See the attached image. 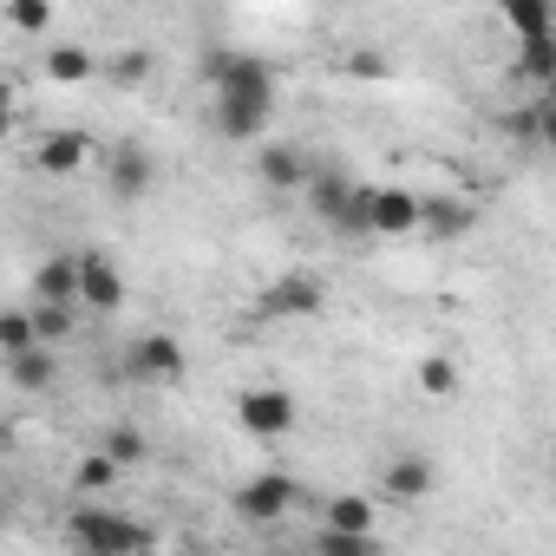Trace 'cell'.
Wrapping results in <instances>:
<instances>
[{"label":"cell","instance_id":"6da1fadb","mask_svg":"<svg viewBox=\"0 0 556 556\" xmlns=\"http://www.w3.org/2000/svg\"><path fill=\"white\" fill-rule=\"evenodd\" d=\"M66 536H73L86 556H131V549H151V543H157V530H144L138 517H118V510H105V504L73 510Z\"/></svg>","mask_w":556,"mask_h":556},{"label":"cell","instance_id":"7a4b0ae2","mask_svg":"<svg viewBox=\"0 0 556 556\" xmlns=\"http://www.w3.org/2000/svg\"><path fill=\"white\" fill-rule=\"evenodd\" d=\"M203 79L216 86V99H262V105H275V66H268L262 53L223 47V53L203 60Z\"/></svg>","mask_w":556,"mask_h":556},{"label":"cell","instance_id":"3957f363","mask_svg":"<svg viewBox=\"0 0 556 556\" xmlns=\"http://www.w3.org/2000/svg\"><path fill=\"white\" fill-rule=\"evenodd\" d=\"M361 236H387V242L419 236V190H406V184H367V197H361Z\"/></svg>","mask_w":556,"mask_h":556},{"label":"cell","instance_id":"277c9868","mask_svg":"<svg viewBox=\"0 0 556 556\" xmlns=\"http://www.w3.org/2000/svg\"><path fill=\"white\" fill-rule=\"evenodd\" d=\"M302 197H308V210H315L321 223H334L341 236H361V197H367V184H354V177H341V170H315V177L302 184Z\"/></svg>","mask_w":556,"mask_h":556},{"label":"cell","instance_id":"5b68a950","mask_svg":"<svg viewBox=\"0 0 556 556\" xmlns=\"http://www.w3.org/2000/svg\"><path fill=\"white\" fill-rule=\"evenodd\" d=\"M184 367H190V354L177 334H138L125 348V380H138V387H170V380H184Z\"/></svg>","mask_w":556,"mask_h":556},{"label":"cell","instance_id":"8992f818","mask_svg":"<svg viewBox=\"0 0 556 556\" xmlns=\"http://www.w3.org/2000/svg\"><path fill=\"white\" fill-rule=\"evenodd\" d=\"M295 393H282V387H249L242 400H236V426L249 432V439H289L295 432Z\"/></svg>","mask_w":556,"mask_h":556},{"label":"cell","instance_id":"52a82bcc","mask_svg":"<svg viewBox=\"0 0 556 556\" xmlns=\"http://www.w3.org/2000/svg\"><path fill=\"white\" fill-rule=\"evenodd\" d=\"M255 308L275 315V321H289V315H321V308H328V282H321L315 268H289V275H275V282L262 289Z\"/></svg>","mask_w":556,"mask_h":556},{"label":"cell","instance_id":"ba28073f","mask_svg":"<svg viewBox=\"0 0 556 556\" xmlns=\"http://www.w3.org/2000/svg\"><path fill=\"white\" fill-rule=\"evenodd\" d=\"M302 497H308L302 478H289V471H262V478H249V484L236 491V510H242L249 523H282Z\"/></svg>","mask_w":556,"mask_h":556},{"label":"cell","instance_id":"9c48e42d","mask_svg":"<svg viewBox=\"0 0 556 556\" xmlns=\"http://www.w3.org/2000/svg\"><path fill=\"white\" fill-rule=\"evenodd\" d=\"M151 184H157V157H151L138 138L112 144V157H105V190H112L118 203H138V197H151Z\"/></svg>","mask_w":556,"mask_h":556},{"label":"cell","instance_id":"30bf717a","mask_svg":"<svg viewBox=\"0 0 556 556\" xmlns=\"http://www.w3.org/2000/svg\"><path fill=\"white\" fill-rule=\"evenodd\" d=\"M79 308H92V315H118L125 308V268L112 255H99V249L79 255Z\"/></svg>","mask_w":556,"mask_h":556},{"label":"cell","instance_id":"8fae6325","mask_svg":"<svg viewBox=\"0 0 556 556\" xmlns=\"http://www.w3.org/2000/svg\"><path fill=\"white\" fill-rule=\"evenodd\" d=\"M86 164H92V138L79 125H60V131L34 138V170L40 177H79Z\"/></svg>","mask_w":556,"mask_h":556},{"label":"cell","instance_id":"7c38bea8","mask_svg":"<svg viewBox=\"0 0 556 556\" xmlns=\"http://www.w3.org/2000/svg\"><path fill=\"white\" fill-rule=\"evenodd\" d=\"M255 177H262V190L295 197V190L315 177V164H308V151H302V144H262V151H255Z\"/></svg>","mask_w":556,"mask_h":556},{"label":"cell","instance_id":"4fadbf2b","mask_svg":"<svg viewBox=\"0 0 556 556\" xmlns=\"http://www.w3.org/2000/svg\"><path fill=\"white\" fill-rule=\"evenodd\" d=\"M432 484H439L432 458H419V452H400V458L387 465V478H380V497H387V504H419V497H432Z\"/></svg>","mask_w":556,"mask_h":556},{"label":"cell","instance_id":"5bb4252c","mask_svg":"<svg viewBox=\"0 0 556 556\" xmlns=\"http://www.w3.org/2000/svg\"><path fill=\"white\" fill-rule=\"evenodd\" d=\"M0 361H8V387H14V393H47V387L60 380V361H53L47 341H34V348H21V354H0Z\"/></svg>","mask_w":556,"mask_h":556},{"label":"cell","instance_id":"9a60e30c","mask_svg":"<svg viewBox=\"0 0 556 556\" xmlns=\"http://www.w3.org/2000/svg\"><path fill=\"white\" fill-rule=\"evenodd\" d=\"M268 118H275V105H262V99H216V131L229 144H255L268 131Z\"/></svg>","mask_w":556,"mask_h":556},{"label":"cell","instance_id":"2e32d148","mask_svg":"<svg viewBox=\"0 0 556 556\" xmlns=\"http://www.w3.org/2000/svg\"><path fill=\"white\" fill-rule=\"evenodd\" d=\"M34 302H66L79 308V255H47L34 268Z\"/></svg>","mask_w":556,"mask_h":556},{"label":"cell","instance_id":"e0dca14e","mask_svg":"<svg viewBox=\"0 0 556 556\" xmlns=\"http://www.w3.org/2000/svg\"><path fill=\"white\" fill-rule=\"evenodd\" d=\"M504 138H517V144L543 151V144L556 138V105H549V92H536L523 112H504Z\"/></svg>","mask_w":556,"mask_h":556},{"label":"cell","instance_id":"ac0fdd59","mask_svg":"<svg viewBox=\"0 0 556 556\" xmlns=\"http://www.w3.org/2000/svg\"><path fill=\"white\" fill-rule=\"evenodd\" d=\"M465 229H471V203H458V197H419V236L452 242Z\"/></svg>","mask_w":556,"mask_h":556},{"label":"cell","instance_id":"d6986e66","mask_svg":"<svg viewBox=\"0 0 556 556\" xmlns=\"http://www.w3.org/2000/svg\"><path fill=\"white\" fill-rule=\"evenodd\" d=\"M497 14L510 21L517 40H543V34H556V8H549V0H497Z\"/></svg>","mask_w":556,"mask_h":556},{"label":"cell","instance_id":"ffe728a7","mask_svg":"<svg viewBox=\"0 0 556 556\" xmlns=\"http://www.w3.org/2000/svg\"><path fill=\"white\" fill-rule=\"evenodd\" d=\"M47 79L53 86H92L99 79V60L86 47H47Z\"/></svg>","mask_w":556,"mask_h":556},{"label":"cell","instance_id":"44dd1931","mask_svg":"<svg viewBox=\"0 0 556 556\" xmlns=\"http://www.w3.org/2000/svg\"><path fill=\"white\" fill-rule=\"evenodd\" d=\"M118 484V458L112 452H86L79 465H73V491L79 497H99V491H112Z\"/></svg>","mask_w":556,"mask_h":556},{"label":"cell","instance_id":"7402d4cb","mask_svg":"<svg viewBox=\"0 0 556 556\" xmlns=\"http://www.w3.org/2000/svg\"><path fill=\"white\" fill-rule=\"evenodd\" d=\"M419 393L426 400H458V361L452 354H426L419 361Z\"/></svg>","mask_w":556,"mask_h":556},{"label":"cell","instance_id":"603a6c76","mask_svg":"<svg viewBox=\"0 0 556 556\" xmlns=\"http://www.w3.org/2000/svg\"><path fill=\"white\" fill-rule=\"evenodd\" d=\"M27 315H34V341L53 348V341L73 334V315H79V308H66V302H27Z\"/></svg>","mask_w":556,"mask_h":556},{"label":"cell","instance_id":"cb8c5ba5","mask_svg":"<svg viewBox=\"0 0 556 556\" xmlns=\"http://www.w3.org/2000/svg\"><path fill=\"white\" fill-rule=\"evenodd\" d=\"M99 452H112V458H118V471H131V465H144V458H151V439H144L138 426H112V432L99 439Z\"/></svg>","mask_w":556,"mask_h":556},{"label":"cell","instance_id":"d4e9b609","mask_svg":"<svg viewBox=\"0 0 556 556\" xmlns=\"http://www.w3.org/2000/svg\"><path fill=\"white\" fill-rule=\"evenodd\" d=\"M99 79H112L118 92H138V86L151 79V53H138V47H131V53H118L112 66H99Z\"/></svg>","mask_w":556,"mask_h":556},{"label":"cell","instance_id":"484cf974","mask_svg":"<svg viewBox=\"0 0 556 556\" xmlns=\"http://www.w3.org/2000/svg\"><path fill=\"white\" fill-rule=\"evenodd\" d=\"M315 549H321V556H374L380 543H374V530H334V523H328V530L315 536Z\"/></svg>","mask_w":556,"mask_h":556},{"label":"cell","instance_id":"4316f807","mask_svg":"<svg viewBox=\"0 0 556 556\" xmlns=\"http://www.w3.org/2000/svg\"><path fill=\"white\" fill-rule=\"evenodd\" d=\"M341 73H348V79H361V86H387V79H393V60H387V53L354 47V53L341 60Z\"/></svg>","mask_w":556,"mask_h":556},{"label":"cell","instance_id":"83f0119b","mask_svg":"<svg viewBox=\"0 0 556 556\" xmlns=\"http://www.w3.org/2000/svg\"><path fill=\"white\" fill-rule=\"evenodd\" d=\"M8 21L21 34H53V0H8Z\"/></svg>","mask_w":556,"mask_h":556},{"label":"cell","instance_id":"f1b7e54d","mask_svg":"<svg viewBox=\"0 0 556 556\" xmlns=\"http://www.w3.org/2000/svg\"><path fill=\"white\" fill-rule=\"evenodd\" d=\"M34 348V315L27 308H0V354H21Z\"/></svg>","mask_w":556,"mask_h":556},{"label":"cell","instance_id":"f546056e","mask_svg":"<svg viewBox=\"0 0 556 556\" xmlns=\"http://www.w3.org/2000/svg\"><path fill=\"white\" fill-rule=\"evenodd\" d=\"M328 523L334 530H374V497H334L328 504Z\"/></svg>","mask_w":556,"mask_h":556},{"label":"cell","instance_id":"4dcf8cb0","mask_svg":"<svg viewBox=\"0 0 556 556\" xmlns=\"http://www.w3.org/2000/svg\"><path fill=\"white\" fill-rule=\"evenodd\" d=\"M8 138H14V105H8V112H0V144H8Z\"/></svg>","mask_w":556,"mask_h":556},{"label":"cell","instance_id":"1f68e13d","mask_svg":"<svg viewBox=\"0 0 556 556\" xmlns=\"http://www.w3.org/2000/svg\"><path fill=\"white\" fill-rule=\"evenodd\" d=\"M14 105V79H0V112H8Z\"/></svg>","mask_w":556,"mask_h":556}]
</instances>
